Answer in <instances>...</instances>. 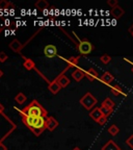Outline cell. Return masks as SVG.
Returning <instances> with one entry per match:
<instances>
[{"mask_svg":"<svg viewBox=\"0 0 133 150\" xmlns=\"http://www.w3.org/2000/svg\"><path fill=\"white\" fill-rule=\"evenodd\" d=\"M44 54L47 56V57L52 59V57L57 55V48H56L54 45H51V44L47 45V46L44 48Z\"/></svg>","mask_w":133,"mask_h":150,"instance_id":"cell-5","label":"cell"},{"mask_svg":"<svg viewBox=\"0 0 133 150\" xmlns=\"http://www.w3.org/2000/svg\"><path fill=\"white\" fill-rule=\"evenodd\" d=\"M80 56H71L70 59H68L67 63H68V68H72L74 66H77L78 62H79Z\"/></svg>","mask_w":133,"mask_h":150,"instance_id":"cell-18","label":"cell"},{"mask_svg":"<svg viewBox=\"0 0 133 150\" xmlns=\"http://www.w3.org/2000/svg\"><path fill=\"white\" fill-rule=\"evenodd\" d=\"M111 14H112V16L115 17V18L120 19L125 15V11L122 6L118 5V6L115 7V8H111Z\"/></svg>","mask_w":133,"mask_h":150,"instance_id":"cell-13","label":"cell"},{"mask_svg":"<svg viewBox=\"0 0 133 150\" xmlns=\"http://www.w3.org/2000/svg\"><path fill=\"white\" fill-rule=\"evenodd\" d=\"M0 150H7L6 146H5L3 143H0Z\"/></svg>","mask_w":133,"mask_h":150,"instance_id":"cell-30","label":"cell"},{"mask_svg":"<svg viewBox=\"0 0 133 150\" xmlns=\"http://www.w3.org/2000/svg\"><path fill=\"white\" fill-rule=\"evenodd\" d=\"M107 4L109 5L111 8H115L119 5V2H118V0H108L107 1Z\"/></svg>","mask_w":133,"mask_h":150,"instance_id":"cell-26","label":"cell"},{"mask_svg":"<svg viewBox=\"0 0 133 150\" xmlns=\"http://www.w3.org/2000/svg\"><path fill=\"white\" fill-rule=\"evenodd\" d=\"M23 123L32 131L37 137H39L47 128V117H33V116H22Z\"/></svg>","mask_w":133,"mask_h":150,"instance_id":"cell-1","label":"cell"},{"mask_svg":"<svg viewBox=\"0 0 133 150\" xmlns=\"http://www.w3.org/2000/svg\"><path fill=\"white\" fill-rule=\"evenodd\" d=\"M23 66L25 67L26 70H31V69H33L35 67V64H34V62H33L32 59H26L25 61H24Z\"/></svg>","mask_w":133,"mask_h":150,"instance_id":"cell-20","label":"cell"},{"mask_svg":"<svg viewBox=\"0 0 133 150\" xmlns=\"http://www.w3.org/2000/svg\"><path fill=\"white\" fill-rule=\"evenodd\" d=\"M2 75H3V72H2V71H1V70H0V77H1Z\"/></svg>","mask_w":133,"mask_h":150,"instance_id":"cell-34","label":"cell"},{"mask_svg":"<svg viewBox=\"0 0 133 150\" xmlns=\"http://www.w3.org/2000/svg\"><path fill=\"white\" fill-rule=\"evenodd\" d=\"M111 93L115 95V96H120V95H123V96H126V93H124L123 89L120 87L119 84H115L111 87Z\"/></svg>","mask_w":133,"mask_h":150,"instance_id":"cell-16","label":"cell"},{"mask_svg":"<svg viewBox=\"0 0 133 150\" xmlns=\"http://www.w3.org/2000/svg\"><path fill=\"white\" fill-rule=\"evenodd\" d=\"M46 125H47V129H48V130L53 131L56 127L58 126V121L54 117H47Z\"/></svg>","mask_w":133,"mask_h":150,"instance_id":"cell-6","label":"cell"},{"mask_svg":"<svg viewBox=\"0 0 133 150\" xmlns=\"http://www.w3.org/2000/svg\"><path fill=\"white\" fill-rule=\"evenodd\" d=\"M129 33H131V35H132V38H133V24L131 25V27L129 28Z\"/></svg>","mask_w":133,"mask_h":150,"instance_id":"cell-31","label":"cell"},{"mask_svg":"<svg viewBox=\"0 0 133 150\" xmlns=\"http://www.w3.org/2000/svg\"><path fill=\"white\" fill-rule=\"evenodd\" d=\"M57 79V81H58V83L61 84V88H67L70 84V79H69L67 76H65V74H61L59 77L56 78Z\"/></svg>","mask_w":133,"mask_h":150,"instance_id":"cell-15","label":"cell"},{"mask_svg":"<svg viewBox=\"0 0 133 150\" xmlns=\"http://www.w3.org/2000/svg\"><path fill=\"white\" fill-rule=\"evenodd\" d=\"M89 117H91V119L94 120V121L98 122L99 120H100V118L103 117V114H102V112H101L100 108H94V110H91V112H89Z\"/></svg>","mask_w":133,"mask_h":150,"instance_id":"cell-11","label":"cell"},{"mask_svg":"<svg viewBox=\"0 0 133 150\" xmlns=\"http://www.w3.org/2000/svg\"><path fill=\"white\" fill-rule=\"evenodd\" d=\"M126 144L131 148V149H133V134H131V136L129 137L128 139H127V140H126Z\"/></svg>","mask_w":133,"mask_h":150,"instance_id":"cell-27","label":"cell"},{"mask_svg":"<svg viewBox=\"0 0 133 150\" xmlns=\"http://www.w3.org/2000/svg\"><path fill=\"white\" fill-rule=\"evenodd\" d=\"M15 100H16L19 104H23V103L26 101V96L24 95L23 93H22V92H20V93H18L16 95V97H15Z\"/></svg>","mask_w":133,"mask_h":150,"instance_id":"cell-22","label":"cell"},{"mask_svg":"<svg viewBox=\"0 0 133 150\" xmlns=\"http://www.w3.org/2000/svg\"><path fill=\"white\" fill-rule=\"evenodd\" d=\"M61 84L58 83V81H57V79H54L53 81L50 82L49 86H48V90H49L52 94H57L61 91Z\"/></svg>","mask_w":133,"mask_h":150,"instance_id":"cell-9","label":"cell"},{"mask_svg":"<svg viewBox=\"0 0 133 150\" xmlns=\"http://www.w3.org/2000/svg\"><path fill=\"white\" fill-rule=\"evenodd\" d=\"M85 77L89 78V81H94L95 79L99 78V74L94 68H89L87 71H85Z\"/></svg>","mask_w":133,"mask_h":150,"instance_id":"cell-10","label":"cell"},{"mask_svg":"<svg viewBox=\"0 0 133 150\" xmlns=\"http://www.w3.org/2000/svg\"><path fill=\"white\" fill-rule=\"evenodd\" d=\"M7 59L8 57H7V54L5 52H0V63H4Z\"/></svg>","mask_w":133,"mask_h":150,"instance_id":"cell-28","label":"cell"},{"mask_svg":"<svg viewBox=\"0 0 133 150\" xmlns=\"http://www.w3.org/2000/svg\"><path fill=\"white\" fill-rule=\"evenodd\" d=\"M73 150H81V149H80L79 147H75V148H74V149H73Z\"/></svg>","mask_w":133,"mask_h":150,"instance_id":"cell-33","label":"cell"},{"mask_svg":"<svg viewBox=\"0 0 133 150\" xmlns=\"http://www.w3.org/2000/svg\"><path fill=\"white\" fill-rule=\"evenodd\" d=\"M9 5H11V3L8 1H6V0H1L0 1V9H6Z\"/></svg>","mask_w":133,"mask_h":150,"instance_id":"cell-25","label":"cell"},{"mask_svg":"<svg viewBox=\"0 0 133 150\" xmlns=\"http://www.w3.org/2000/svg\"><path fill=\"white\" fill-rule=\"evenodd\" d=\"M23 46L24 45L22 44L19 40H13L12 42L9 43V48H11L14 52H17V53H20V52H21Z\"/></svg>","mask_w":133,"mask_h":150,"instance_id":"cell-7","label":"cell"},{"mask_svg":"<svg viewBox=\"0 0 133 150\" xmlns=\"http://www.w3.org/2000/svg\"><path fill=\"white\" fill-rule=\"evenodd\" d=\"M100 61L104 65H107V64H109L111 62V56L108 55V54H104V55H102L100 57Z\"/></svg>","mask_w":133,"mask_h":150,"instance_id":"cell-23","label":"cell"},{"mask_svg":"<svg viewBox=\"0 0 133 150\" xmlns=\"http://www.w3.org/2000/svg\"><path fill=\"white\" fill-rule=\"evenodd\" d=\"M77 49L82 55H87L94 50V45L87 39H83L77 45Z\"/></svg>","mask_w":133,"mask_h":150,"instance_id":"cell-4","label":"cell"},{"mask_svg":"<svg viewBox=\"0 0 133 150\" xmlns=\"http://www.w3.org/2000/svg\"><path fill=\"white\" fill-rule=\"evenodd\" d=\"M132 73H133V68H132Z\"/></svg>","mask_w":133,"mask_h":150,"instance_id":"cell-35","label":"cell"},{"mask_svg":"<svg viewBox=\"0 0 133 150\" xmlns=\"http://www.w3.org/2000/svg\"><path fill=\"white\" fill-rule=\"evenodd\" d=\"M3 110H4V108H3V105H2V104H1V103H0V115L2 114Z\"/></svg>","mask_w":133,"mask_h":150,"instance_id":"cell-32","label":"cell"},{"mask_svg":"<svg viewBox=\"0 0 133 150\" xmlns=\"http://www.w3.org/2000/svg\"><path fill=\"white\" fill-rule=\"evenodd\" d=\"M79 102H80V104L85 108V110H91L94 106L96 105L97 102H98V100L96 99V97H94L93 95H91V93L87 92V93L85 94L81 99H80Z\"/></svg>","mask_w":133,"mask_h":150,"instance_id":"cell-3","label":"cell"},{"mask_svg":"<svg viewBox=\"0 0 133 150\" xmlns=\"http://www.w3.org/2000/svg\"><path fill=\"white\" fill-rule=\"evenodd\" d=\"M100 110H101V112H102L103 116H105V117H108V116H109L110 114L112 112V110L107 108H104V106H101Z\"/></svg>","mask_w":133,"mask_h":150,"instance_id":"cell-24","label":"cell"},{"mask_svg":"<svg viewBox=\"0 0 133 150\" xmlns=\"http://www.w3.org/2000/svg\"><path fill=\"white\" fill-rule=\"evenodd\" d=\"M21 116H33V117H47V110L37 100L31 101L27 106L21 110Z\"/></svg>","mask_w":133,"mask_h":150,"instance_id":"cell-2","label":"cell"},{"mask_svg":"<svg viewBox=\"0 0 133 150\" xmlns=\"http://www.w3.org/2000/svg\"><path fill=\"white\" fill-rule=\"evenodd\" d=\"M106 122H107V117H105V116H103V117L100 118V120H99L97 123H98L99 125H105Z\"/></svg>","mask_w":133,"mask_h":150,"instance_id":"cell-29","label":"cell"},{"mask_svg":"<svg viewBox=\"0 0 133 150\" xmlns=\"http://www.w3.org/2000/svg\"><path fill=\"white\" fill-rule=\"evenodd\" d=\"M72 77L76 81H80V80L83 79V77H85V71L81 70V69H76L75 71H73Z\"/></svg>","mask_w":133,"mask_h":150,"instance_id":"cell-12","label":"cell"},{"mask_svg":"<svg viewBox=\"0 0 133 150\" xmlns=\"http://www.w3.org/2000/svg\"><path fill=\"white\" fill-rule=\"evenodd\" d=\"M101 150H120V148H119V146L115 144V141L109 140L105 145L103 146Z\"/></svg>","mask_w":133,"mask_h":150,"instance_id":"cell-14","label":"cell"},{"mask_svg":"<svg viewBox=\"0 0 133 150\" xmlns=\"http://www.w3.org/2000/svg\"><path fill=\"white\" fill-rule=\"evenodd\" d=\"M115 105V101L112 100L111 98H109V97H107V98L104 99V100H103V102H102V104H101V106H104V108H110V110H113Z\"/></svg>","mask_w":133,"mask_h":150,"instance_id":"cell-17","label":"cell"},{"mask_svg":"<svg viewBox=\"0 0 133 150\" xmlns=\"http://www.w3.org/2000/svg\"><path fill=\"white\" fill-rule=\"evenodd\" d=\"M119 132H120V128L115 124H112L111 126L108 128V134H111L112 137L118 136V134H119Z\"/></svg>","mask_w":133,"mask_h":150,"instance_id":"cell-21","label":"cell"},{"mask_svg":"<svg viewBox=\"0 0 133 150\" xmlns=\"http://www.w3.org/2000/svg\"><path fill=\"white\" fill-rule=\"evenodd\" d=\"M120 150H121V149H120Z\"/></svg>","mask_w":133,"mask_h":150,"instance_id":"cell-36","label":"cell"},{"mask_svg":"<svg viewBox=\"0 0 133 150\" xmlns=\"http://www.w3.org/2000/svg\"><path fill=\"white\" fill-rule=\"evenodd\" d=\"M49 6V3L47 2L46 0H39V1H37L35 2V7L39 9H46L47 7Z\"/></svg>","mask_w":133,"mask_h":150,"instance_id":"cell-19","label":"cell"},{"mask_svg":"<svg viewBox=\"0 0 133 150\" xmlns=\"http://www.w3.org/2000/svg\"><path fill=\"white\" fill-rule=\"evenodd\" d=\"M113 79H115V78H113V75H112L110 72H108V71L103 73L100 77V80L105 84H110L112 81H113Z\"/></svg>","mask_w":133,"mask_h":150,"instance_id":"cell-8","label":"cell"}]
</instances>
